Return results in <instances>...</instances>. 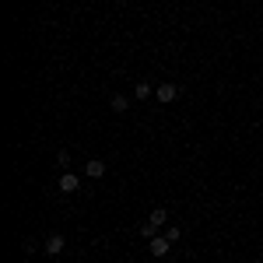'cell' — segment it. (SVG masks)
I'll list each match as a JSON object with an SVG mask.
<instances>
[{"instance_id":"obj_1","label":"cell","mask_w":263,"mask_h":263,"mask_svg":"<svg viewBox=\"0 0 263 263\" xmlns=\"http://www.w3.org/2000/svg\"><path fill=\"white\" fill-rule=\"evenodd\" d=\"M176 95H179V88H176L172 81H162L158 88H155V99L162 102V105H168V102H176Z\"/></svg>"},{"instance_id":"obj_2","label":"cell","mask_w":263,"mask_h":263,"mask_svg":"<svg viewBox=\"0 0 263 263\" xmlns=\"http://www.w3.org/2000/svg\"><path fill=\"white\" fill-rule=\"evenodd\" d=\"M147 249H151V256H158V260H162V256H168V249H172V242H168L165 235H155V239L147 242Z\"/></svg>"},{"instance_id":"obj_3","label":"cell","mask_w":263,"mask_h":263,"mask_svg":"<svg viewBox=\"0 0 263 263\" xmlns=\"http://www.w3.org/2000/svg\"><path fill=\"white\" fill-rule=\"evenodd\" d=\"M63 235H49V239H46V246H42V249H46V253H49V256H60L63 253Z\"/></svg>"},{"instance_id":"obj_4","label":"cell","mask_w":263,"mask_h":263,"mask_svg":"<svg viewBox=\"0 0 263 263\" xmlns=\"http://www.w3.org/2000/svg\"><path fill=\"white\" fill-rule=\"evenodd\" d=\"M57 186H60V193H74V190H78V176H74V172H63Z\"/></svg>"},{"instance_id":"obj_5","label":"cell","mask_w":263,"mask_h":263,"mask_svg":"<svg viewBox=\"0 0 263 263\" xmlns=\"http://www.w3.org/2000/svg\"><path fill=\"white\" fill-rule=\"evenodd\" d=\"M84 172H88L91 179H102V176H105V162H102V158H91V162L84 165Z\"/></svg>"},{"instance_id":"obj_6","label":"cell","mask_w":263,"mask_h":263,"mask_svg":"<svg viewBox=\"0 0 263 263\" xmlns=\"http://www.w3.org/2000/svg\"><path fill=\"white\" fill-rule=\"evenodd\" d=\"M109 109H112V112H126V109H130V99H126V95H112V99H109Z\"/></svg>"},{"instance_id":"obj_7","label":"cell","mask_w":263,"mask_h":263,"mask_svg":"<svg viewBox=\"0 0 263 263\" xmlns=\"http://www.w3.org/2000/svg\"><path fill=\"white\" fill-rule=\"evenodd\" d=\"M147 221H151V224H158V228H162V224L168 221V211H165V207H155V211L147 214Z\"/></svg>"},{"instance_id":"obj_8","label":"cell","mask_w":263,"mask_h":263,"mask_svg":"<svg viewBox=\"0 0 263 263\" xmlns=\"http://www.w3.org/2000/svg\"><path fill=\"white\" fill-rule=\"evenodd\" d=\"M134 99H137V102L151 99V84H147V81H137V84H134Z\"/></svg>"},{"instance_id":"obj_9","label":"cell","mask_w":263,"mask_h":263,"mask_svg":"<svg viewBox=\"0 0 263 263\" xmlns=\"http://www.w3.org/2000/svg\"><path fill=\"white\" fill-rule=\"evenodd\" d=\"M165 239H168V242H179V239H182V228H179V224H168V228H165Z\"/></svg>"},{"instance_id":"obj_10","label":"cell","mask_w":263,"mask_h":263,"mask_svg":"<svg viewBox=\"0 0 263 263\" xmlns=\"http://www.w3.org/2000/svg\"><path fill=\"white\" fill-rule=\"evenodd\" d=\"M141 235H144V239H147V242H151V239H155V235H158V224L144 221V224H141Z\"/></svg>"}]
</instances>
